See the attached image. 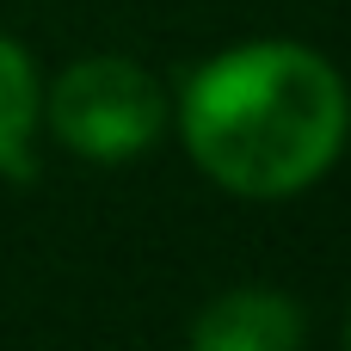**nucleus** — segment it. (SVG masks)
I'll return each mask as SVG.
<instances>
[{"instance_id":"nucleus-2","label":"nucleus","mask_w":351,"mask_h":351,"mask_svg":"<svg viewBox=\"0 0 351 351\" xmlns=\"http://www.w3.org/2000/svg\"><path fill=\"white\" fill-rule=\"evenodd\" d=\"M167 117H173L167 86L130 56H80L43 93V123L56 130V142L68 154H80L93 167L142 160L160 142Z\"/></svg>"},{"instance_id":"nucleus-4","label":"nucleus","mask_w":351,"mask_h":351,"mask_svg":"<svg viewBox=\"0 0 351 351\" xmlns=\"http://www.w3.org/2000/svg\"><path fill=\"white\" fill-rule=\"evenodd\" d=\"M43 123V80L19 37L0 31V179H31Z\"/></svg>"},{"instance_id":"nucleus-3","label":"nucleus","mask_w":351,"mask_h":351,"mask_svg":"<svg viewBox=\"0 0 351 351\" xmlns=\"http://www.w3.org/2000/svg\"><path fill=\"white\" fill-rule=\"evenodd\" d=\"M302 339H308V321L296 296L271 284L222 290L191 321V351H302Z\"/></svg>"},{"instance_id":"nucleus-1","label":"nucleus","mask_w":351,"mask_h":351,"mask_svg":"<svg viewBox=\"0 0 351 351\" xmlns=\"http://www.w3.org/2000/svg\"><path fill=\"white\" fill-rule=\"evenodd\" d=\"M179 136L204 179L234 197H296L333 173L351 136L339 68L296 37H253L191 68Z\"/></svg>"},{"instance_id":"nucleus-5","label":"nucleus","mask_w":351,"mask_h":351,"mask_svg":"<svg viewBox=\"0 0 351 351\" xmlns=\"http://www.w3.org/2000/svg\"><path fill=\"white\" fill-rule=\"evenodd\" d=\"M346 351H351V321H346Z\"/></svg>"}]
</instances>
